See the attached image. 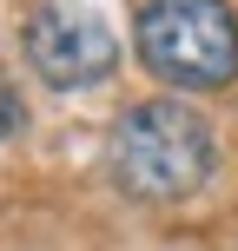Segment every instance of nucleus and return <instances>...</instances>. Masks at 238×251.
I'll use <instances>...</instances> for the list:
<instances>
[{
	"instance_id": "f257e3e1",
	"label": "nucleus",
	"mask_w": 238,
	"mask_h": 251,
	"mask_svg": "<svg viewBox=\"0 0 238 251\" xmlns=\"http://www.w3.org/2000/svg\"><path fill=\"white\" fill-rule=\"evenodd\" d=\"M218 165V139L212 119L192 113L185 100H139L113 119L106 139V172L126 199L139 205H179L212 178Z\"/></svg>"
},
{
	"instance_id": "f03ea898",
	"label": "nucleus",
	"mask_w": 238,
	"mask_h": 251,
	"mask_svg": "<svg viewBox=\"0 0 238 251\" xmlns=\"http://www.w3.org/2000/svg\"><path fill=\"white\" fill-rule=\"evenodd\" d=\"M132 53L159 86L218 93L238 79V13L232 0H139Z\"/></svg>"
},
{
	"instance_id": "7ed1b4c3",
	"label": "nucleus",
	"mask_w": 238,
	"mask_h": 251,
	"mask_svg": "<svg viewBox=\"0 0 238 251\" xmlns=\"http://www.w3.org/2000/svg\"><path fill=\"white\" fill-rule=\"evenodd\" d=\"M20 47H26L33 79H47L53 93H93V86H106L113 66H119L113 26H106L93 7H73V0L33 7L26 26H20Z\"/></svg>"
},
{
	"instance_id": "20e7f679",
	"label": "nucleus",
	"mask_w": 238,
	"mask_h": 251,
	"mask_svg": "<svg viewBox=\"0 0 238 251\" xmlns=\"http://www.w3.org/2000/svg\"><path fill=\"white\" fill-rule=\"evenodd\" d=\"M26 126V106H20V93L7 86V79H0V139H13Z\"/></svg>"
}]
</instances>
